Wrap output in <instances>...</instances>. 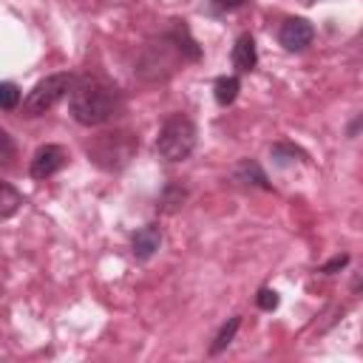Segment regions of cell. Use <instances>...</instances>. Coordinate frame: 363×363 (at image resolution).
<instances>
[{"label":"cell","instance_id":"cell-1","mask_svg":"<svg viewBox=\"0 0 363 363\" xmlns=\"http://www.w3.org/2000/svg\"><path fill=\"white\" fill-rule=\"evenodd\" d=\"M119 108V96L111 85H105L96 77H79L74 79L68 91V111L79 125H102L108 122Z\"/></svg>","mask_w":363,"mask_h":363},{"label":"cell","instance_id":"cell-2","mask_svg":"<svg viewBox=\"0 0 363 363\" xmlns=\"http://www.w3.org/2000/svg\"><path fill=\"white\" fill-rule=\"evenodd\" d=\"M136 147H139V142H136L133 133H128V130H108V133H99L88 145V156L99 167H105V170H122L133 159Z\"/></svg>","mask_w":363,"mask_h":363},{"label":"cell","instance_id":"cell-3","mask_svg":"<svg viewBox=\"0 0 363 363\" xmlns=\"http://www.w3.org/2000/svg\"><path fill=\"white\" fill-rule=\"evenodd\" d=\"M196 125L182 116V113H173L162 128H159V136H156V150L162 159L167 162H184L193 147H196Z\"/></svg>","mask_w":363,"mask_h":363},{"label":"cell","instance_id":"cell-4","mask_svg":"<svg viewBox=\"0 0 363 363\" xmlns=\"http://www.w3.org/2000/svg\"><path fill=\"white\" fill-rule=\"evenodd\" d=\"M74 85L71 74H48L45 79H40L23 99V116H43L45 111H51L62 96H68Z\"/></svg>","mask_w":363,"mask_h":363},{"label":"cell","instance_id":"cell-5","mask_svg":"<svg viewBox=\"0 0 363 363\" xmlns=\"http://www.w3.org/2000/svg\"><path fill=\"white\" fill-rule=\"evenodd\" d=\"M315 37V28L309 20L303 17H289L281 23V31H278V43L286 48V51H303Z\"/></svg>","mask_w":363,"mask_h":363},{"label":"cell","instance_id":"cell-6","mask_svg":"<svg viewBox=\"0 0 363 363\" xmlns=\"http://www.w3.org/2000/svg\"><path fill=\"white\" fill-rule=\"evenodd\" d=\"M65 159L68 156H65V150L60 145H43V147L34 150L28 173H31V179H48V176H54L65 164Z\"/></svg>","mask_w":363,"mask_h":363},{"label":"cell","instance_id":"cell-7","mask_svg":"<svg viewBox=\"0 0 363 363\" xmlns=\"http://www.w3.org/2000/svg\"><path fill=\"white\" fill-rule=\"evenodd\" d=\"M159 247H162V227L159 224H145L130 238V252L139 261H147Z\"/></svg>","mask_w":363,"mask_h":363},{"label":"cell","instance_id":"cell-8","mask_svg":"<svg viewBox=\"0 0 363 363\" xmlns=\"http://www.w3.org/2000/svg\"><path fill=\"white\" fill-rule=\"evenodd\" d=\"M258 62V51H255V40L250 34H241L233 45V65L238 74H250Z\"/></svg>","mask_w":363,"mask_h":363},{"label":"cell","instance_id":"cell-9","mask_svg":"<svg viewBox=\"0 0 363 363\" xmlns=\"http://www.w3.org/2000/svg\"><path fill=\"white\" fill-rule=\"evenodd\" d=\"M235 182H241V184H255V187H261V190H269V187H272V184L267 182V173L261 170V164L252 162V159L238 162V167H235Z\"/></svg>","mask_w":363,"mask_h":363},{"label":"cell","instance_id":"cell-10","mask_svg":"<svg viewBox=\"0 0 363 363\" xmlns=\"http://www.w3.org/2000/svg\"><path fill=\"white\" fill-rule=\"evenodd\" d=\"M238 91H241V79L238 77H218L216 85H213V96H216V102L221 108L233 105L235 96H238Z\"/></svg>","mask_w":363,"mask_h":363},{"label":"cell","instance_id":"cell-11","mask_svg":"<svg viewBox=\"0 0 363 363\" xmlns=\"http://www.w3.org/2000/svg\"><path fill=\"white\" fill-rule=\"evenodd\" d=\"M238 326H241V315H233L221 329H218V335L213 337V343H210V354H218V352H224L230 343H233V337H235V332H238Z\"/></svg>","mask_w":363,"mask_h":363},{"label":"cell","instance_id":"cell-12","mask_svg":"<svg viewBox=\"0 0 363 363\" xmlns=\"http://www.w3.org/2000/svg\"><path fill=\"white\" fill-rule=\"evenodd\" d=\"M187 199V190L182 187V184H176V182H170L164 190H162V196H159V210L162 213H173L176 207H182V201Z\"/></svg>","mask_w":363,"mask_h":363},{"label":"cell","instance_id":"cell-13","mask_svg":"<svg viewBox=\"0 0 363 363\" xmlns=\"http://www.w3.org/2000/svg\"><path fill=\"white\" fill-rule=\"evenodd\" d=\"M20 204H23V196L9 182H0V218H11Z\"/></svg>","mask_w":363,"mask_h":363},{"label":"cell","instance_id":"cell-14","mask_svg":"<svg viewBox=\"0 0 363 363\" xmlns=\"http://www.w3.org/2000/svg\"><path fill=\"white\" fill-rule=\"evenodd\" d=\"M272 159H275L278 164H289V162H295V159H303V150H298L295 145L278 142V145H272Z\"/></svg>","mask_w":363,"mask_h":363},{"label":"cell","instance_id":"cell-15","mask_svg":"<svg viewBox=\"0 0 363 363\" xmlns=\"http://www.w3.org/2000/svg\"><path fill=\"white\" fill-rule=\"evenodd\" d=\"M17 102H20V88L14 82H3L0 85V105H3V111H14Z\"/></svg>","mask_w":363,"mask_h":363},{"label":"cell","instance_id":"cell-16","mask_svg":"<svg viewBox=\"0 0 363 363\" xmlns=\"http://www.w3.org/2000/svg\"><path fill=\"white\" fill-rule=\"evenodd\" d=\"M255 303H258V309H264V312H272V309H278L281 298H278V292H275V289L264 286V289H258V298H255Z\"/></svg>","mask_w":363,"mask_h":363},{"label":"cell","instance_id":"cell-17","mask_svg":"<svg viewBox=\"0 0 363 363\" xmlns=\"http://www.w3.org/2000/svg\"><path fill=\"white\" fill-rule=\"evenodd\" d=\"M0 147H3L0 162H3V164H9V162L14 159V142H11V133H9V130H0Z\"/></svg>","mask_w":363,"mask_h":363},{"label":"cell","instance_id":"cell-18","mask_svg":"<svg viewBox=\"0 0 363 363\" xmlns=\"http://www.w3.org/2000/svg\"><path fill=\"white\" fill-rule=\"evenodd\" d=\"M346 264H349V255H335L332 261H326V264L320 267V272H323V275H332V272H337V269H343Z\"/></svg>","mask_w":363,"mask_h":363},{"label":"cell","instance_id":"cell-19","mask_svg":"<svg viewBox=\"0 0 363 363\" xmlns=\"http://www.w3.org/2000/svg\"><path fill=\"white\" fill-rule=\"evenodd\" d=\"M213 6H216L218 11H233V9L244 6V0H213Z\"/></svg>","mask_w":363,"mask_h":363},{"label":"cell","instance_id":"cell-20","mask_svg":"<svg viewBox=\"0 0 363 363\" xmlns=\"http://www.w3.org/2000/svg\"><path fill=\"white\" fill-rule=\"evenodd\" d=\"M363 130V113L360 116H354L352 122H349V128H346V136H357Z\"/></svg>","mask_w":363,"mask_h":363},{"label":"cell","instance_id":"cell-21","mask_svg":"<svg viewBox=\"0 0 363 363\" xmlns=\"http://www.w3.org/2000/svg\"><path fill=\"white\" fill-rule=\"evenodd\" d=\"M352 292H357V295H363V267H360V272L352 278Z\"/></svg>","mask_w":363,"mask_h":363}]
</instances>
